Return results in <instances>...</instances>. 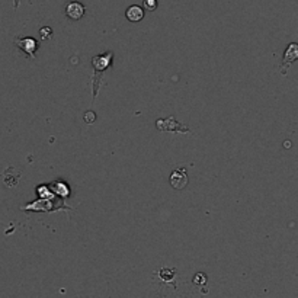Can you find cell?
Masks as SVG:
<instances>
[{
  "label": "cell",
  "mask_w": 298,
  "mask_h": 298,
  "mask_svg": "<svg viewBox=\"0 0 298 298\" xmlns=\"http://www.w3.org/2000/svg\"><path fill=\"white\" fill-rule=\"evenodd\" d=\"M170 185L175 189H184L188 185V175L185 169H176L170 175Z\"/></svg>",
  "instance_id": "obj_1"
},
{
  "label": "cell",
  "mask_w": 298,
  "mask_h": 298,
  "mask_svg": "<svg viewBox=\"0 0 298 298\" xmlns=\"http://www.w3.org/2000/svg\"><path fill=\"white\" fill-rule=\"evenodd\" d=\"M298 58V44H291L287 48V51L284 54V62H282V73H285L289 64L295 62Z\"/></svg>",
  "instance_id": "obj_2"
},
{
  "label": "cell",
  "mask_w": 298,
  "mask_h": 298,
  "mask_svg": "<svg viewBox=\"0 0 298 298\" xmlns=\"http://www.w3.org/2000/svg\"><path fill=\"white\" fill-rule=\"evenodd\" d=\"M66 13H67V16H69L70 19H73V21H79L83 15H84V8H83V5H80V3L73 2V3H69V5H67Z\"/></svg>",
  "instance_id": "obj_3"
},
{
  "label": "cell",
  "mask_w": 298,
  "mask_h": 298,
  "mask_svg": "<svg viewBox=\"0 0 298 298\" xmlns=\"http://www.w3.org/2000/svg\"><path fill=\"white\" fill-rule=\"evenodd\" d=\"M125 16H127V19L130 22H140L144 18L143 8H140V6H137V5H133V6H130V8L127 9Z\"/></svg>",
  "instance_id": "obj_4"
},
{
  "label": "cell",
  "mask_w": 298,
  "mask_h": 298,
  "mask_svg": "<svg viewBox=\"0 0 298 298\" xmlns=\"http://www.w3.org/2000/svg\"><path fill=\"white\" fill-rule=\"evenodd\" d=\"M15 44L18 47H21L26 54H29L31 57H34V52H35V48H37V41L35 40H32V38H23V40H16Z\"/></svg>",
  "instance_id": "obj_5"
},
{
  "label": "cell",
  "mask_w": 298,
  "mask_h": 298,
  "mask_svg": "<svg viewBox=\"0 0 298 298\" xmlns=\"http://www.w3.org/2000/svg\"><path fill=\"white\" fill-rule=\"evenodd\" d=\"M173 277H175V274L172 271H169V269H162L160 271V278L165 279V281H172Z\"/></svg>",
  "instance_id": "obj_6"
},
{
  "label": "cell",
  "mask_w": 298,
  "mask_h": 298,
  "mask_svg": "<svg viewBox=\"0 0 298 298\" xmlns=\"http://www.w3.org/2000/svg\"><path fill=\"white\" fill-rule=\"evenodd\" d=\"M143 5L147 11L153 12V11H156V8H157V0H144Z\"/></svg>",
  "instance_id": "obj_7"
},
{
  "label": "cell",
  "mask_w": 298,
  "mask_h": 298,
  "mask_svg": "<svg viewBox=\"0 0 298 298\" xmlns=\"http://www.w3.org/2000/svg\"><path fill=\"white\" fill-rule=\"evenodd\" d=\"M194 282L196 285H204L205 284V275L204 274H198L195 278H194Z\"/></svg>",
  "instance_id": "obj_8"
}]
</instances>
